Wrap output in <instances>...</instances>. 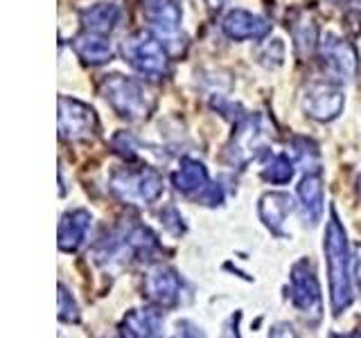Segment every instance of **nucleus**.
I'll return each mask as SVG.
<instances>
[{"mask_svg":"<svg viewBox=\"0 0 361 338\" xmlns=\"http://www.w3.org/2000/svg\"><path fill=\"white\" fill-rule=\"evenodd\" d=\"M321 59H323L325 70L332 73L338 82H350V79H355L359 73V54L355 50V45L345 39L334 37V34L323 39Z\"/></svg>","mask_w":361,"mask_h":338,"instance_id":"nucleus-11","label":"nucleus"},{"mask_svg":"<svg viewBox=\"0 0 361 338\" xmlns=\"http://www.w3.org/2000/svg\"><path fill=\"white\" fill-rule=\"evenodd\" d=\"M59 320L61 323H79V307L73 300V293H68L63 284H59Z\"/></svg>","mask_w":361,"mask_h":338,"instance_id":"nucleus-24","label":"nucleus"},{"mask_svg":"<svg viewBox=\"0 0 361 338\" xmlns=\"http://www.w3.org/2000/svg\"><path fill=\"white\" fill-rule=\"evenodd\" d=\"M90 223H93V217L84 208H77L63 214L59 221V234H56V242H59V248L63 253H77L86 244Z\"/></svg>","mask_w":361,"mask_h":338,"instance_id":"nucleus-15","label":"nucleus"},{"mask_svg":"<svg viewBox=\"0 0 361 338\" xmlns=\"http://www.w3.org/2000/svg\"><path fill=\"white\" fill-rule=\"evenodd\" d=\"M172 183L174 187L180 192V194H185L190 199L199 201V196L210 187V176H208V169L203 163H199L197 158H180L178 163V169L172 174Z\"/></svg>","mask_w":361,"mask_h":338,"instance_id":"nucleus-16","label":"nucleus"},{"mask_svg":"<svg viewBox=\"0 0 361 338\" xmlns=\"http://www.w3.org/2000/svg\"><path fill=\"white\" fill-rule=\"evenodd\" d=\"M120 334L131 338H152L163 334V315L156 309H133L120 323Z\"/></svg>","mask_w":361,"mask_h":338,"instance_id":"nucleus-19","label":"nucleus"},{"mask_svg":"<svg viewBox=\"0 0 361 338\" xmlns=\"http://www.w3.org/2000/svg\"><path fill=\"white\" fill-rule=\"evenodd\" d=\"M99 131L95 111L73 97H59V138L63 142L93 140Z\"/></svg>","mask_w":361,"mask_h":338,"instance_id":"nucleus-8","label":"nucleus"},{"mask_svg":"<svg viewBox=\"0 0 361 338\" xmlns=\"http://www.w3.org/2000/svg\"><path fill=\"white\" fill-rule=\"evenodd\" d=\"M122 11L118 5L113 3H97V5H90L88 9L82 11V23H84V30L88 32H97V34H109L118 27Z\"/></svg>","mask_w":361,"mask_h":338,"instance_id":"nucleus-21","label":"nucleus"},{"mask_svg":"<svg viewBox=\"0 0 361 338\" xmlns=\"http://www.w3.org/2000/svg\"><path fill=\"white\" fill-rule=\"evenodd\" d=\"M327 275H330V302L332 311L338 315L353 304V273H350V246L345 228L338 221L336 212L332 210V217L325 225V239H323Z\"/></svg>","mask_w":361,"mask_h":338,"instance_id":"nucleus-2","label":"nucleus"},{"mask_svg":"<svg viewBox=\"0 0 361 338\" xmlns=\"http://www.w3.org/2000/svg\"><path fill=\"white\" fill-rule=\"evenodd\" d=\"M180 291H183V280L172 266L156 264L147 270L142 282L145 298L154 302L161 309H172L180 302Z\"/></svg>","mask_w":361,"mask_h":338,"instance_id":"nucleus-10","label":"nucleus"},{"mask_svg":"<svg viewBox=\"0 0 361 338\" xmlns=\"http://www.w3.org/2000/svg\"><path fill=\"white\" fill-rule=\"evenodd\" d=\"M293 199L285 192H267V194L259 199V206H257V214L262 223L267 228L282 237L285 234V223L289 219V214L293 212Z\"/></svg>","mask_w":361,"mask_h":338,"instance_id":"nucleus-17","label":"nucleus"},{"mask_svg":"<svg viewBox=\"0 0 361 338\" xmlns=\"http://www.w3.org/2000/svg\"><path fill=\"white\" fill-rule=\"evenodd\" d=\"M298 199L302 208V219L305 223L316 225L323 217V178L321 172H307L302 176L298 185Z\"/></svg>","mask_w":361,"mask_h":338,"instance_id":"nucleus-18","label":"nucleus"},{"mask_svg":"<svg viewBox=\"0 0 361 338\" xmlns=\"http://www.w3.org/2000/svg\"><path fill=\"white\" fill-rule=\"evenodd\" d=\"M109 189L118 201L127 206L145 208L152 206L163 194V176L154 167L118 169L109 178Z\"/></svg>","mask_w":361,"mask_h":338,"instance_id":"nucleus-4","label":"nucleus"},{"mask_svg":"<svg viewBox=\"0 0 361 338\" xmlns=\"http://www.w3.org/2000/svg\"><path fill=\"white\" fill-rule=\"evenodd\" d=\"M289 298L305 323L316 327L323 318V298L310 259H298L289 273Z\"/></svg>","mask_w":361,"mask_h":338,"instance_id":"nucleus-5","label":"nucleus"},{"mask_svg":"<svg viewBox=\"0 0 361 338\" xmlns=\"http://www.w3.org/2000/svg\"><path fill=\"white\" fill-rule=\"evenodd\" d=\"M296 163L291 161L289 154H278L274 156L271 161L267 163V167L262 169V178L267 183H274V185H285L293 178V167Z\"/></svg>","mask_w":361,"mask_h":338,"instance_id":"nucleus-23","label":"nucleus"},{"mask_svg":"<svg viewBox=\"0 0 361 338\" xmlns=\"http://www.w3.org/2000/svg\"><path fill=\"white\" fill-rule=\"evenodd\" d=\"M124 61L147 77H165L169 73V56L163 41L152 32H135L122 45Z\"/></svg>","mask_w":361,"mask_h":338,"instance_id":"nucleus-6","label":"nucleus"},{"mask_svg":"<svg viewBox=\"0 0 361 338\" xmlns=\"http://www.w3.org/2000/svg\"><path fill=\"white\" fill-rule=\"evenodd\" d=\"M267 151V129L262 127V120L257 115L240 118L233 133V140L226 149L228 163L233 167H246L251 161L259 158Z\"/></svg>","mask_w":361,"mask_h":338,"instance_id":"nucleus-7","label":"nucleus"},{"mask_svg":"<svg viewBox=\"0 0 361 338\" xmlns=\"http://www.w3.org/2000/svg\"><path fill=\"white\" fill-rule=\"evenodd\" d=\"M156 234L140 223H120L93 248V257L104 268H124L135 259H147L158 251Z\"/></svg>","mask_w":361,"mask_h":338,"instance_id":"nucleus-1","label":"nucleus"},{"mask_svg":"<svg viewBox=\"0 0 361 338\" xmlns=\"http://www.w3.org/2000/svg\"><path fill=\"white\" fill-rule=\"evenodd\" d=\"M102 95L120 118L129 122H140L149 118L156 106L154 90L140 79L124 75H106L102 79Z\"/></svg>","mask_w":361,"mask_h":338,"instance_id":"nucleus-3","label":"nucleus"},{"mask_svg":"<svg viewBox=\"0 0 361 338\" xmlns=\"http://www.w3.org/2000/svg\"><path fill=\"white\" fill-rule=\"evenodd\" d=\"M345 95L336 82H314L305 88L302 108L316 122H332L341 115Z\"/></svg>","mask_w":361,"mask_h":338,"instance_id":"nucleus-9","label":"nucleus"},{"mask_svg":"<svg viewBox=\"0 0 361 338\" xmlns=\"http://www.w3.org/2000/svg\"><path fill=\"white\" fill-rule=\"evenodd\" d=\"M142 16L156 37L169 43L178 37L183 9L178 0H142Z\"/></svg>","mask_w":361,"mask_h":338,"instance_id":"nucleus-12","label":"nucleus"},{"mask_svg":"<svg viewBox=\"0 0 361 338\" xmlns=\"http://www.w3.org/2000/svg\"><path fill=\"white\" fill-rule=\"evenodd\" d=\"M75 52H77L79 59H82L84 63H90V65L109 63L113 59V54H116L111 41L106 39V34L88 32V30H84L75 39Z\"/></svg>","mask_w":361,"mask_h":338,"instance_id":"nucleus-20","label":"nucleus"},{"mask_svg":"<svg viewBox=\"0 0 361 338\" xmlns=\"http://www.w3.org/2000/svg\"><path fill=\"white\" fill-rule=\"evenodd\" d=\"M287 27L291 32L293 39V48L300 59H310V56L321 48V30L319 23H316L314 11L310 9H293Z\"/></svg>","mask_w":361,"mask_h":338,"instance_id":"nucleus-13","label":"nucleus"},{"mask_svg":"<svg viewBox=\"0 0 361 338\" xmlns=\"http://www.w3.org/2000/svg\"><path fill=\"white\" fill-rule=\"evenodd\" d=\"M355 275H357V287L361 289V246L357 248V264H355Z\"/></svg>","mask_w":361,"mask_h":338,"instance_id":"nucleus-26","label":"nucleus"},{"mask_svg":"<svg viewBox=\"0 0 361 338\" xmlns=\"http://www.w3.org/2000/svg\"><path fill=\"white\" fill-rule=\"evenodd\" d=\"M221 30L233 41H259L271 32V23L246 9H231L221 20Z\"/></svg>","mask_w":361,"mask_h":338,"instance_id":"nucleus-14","label":"nucleus"},{"mask_svg":"<svg viewBox=\"0 0 361 338\" xmlns=\"http://www.w3.org/2000/svg\"><path fill=\"white\" fill-rule=\"evenodd\" d=\"M161 223L165 225L169 232H174V234H183V230H185L183 217H180L176 208H165L161 212Z\"/></svg>","mask_w":361,"mask_h":338,"instance_id":"nucleus-25","label":"nucleus"},{"mask_svg":"<svg viewBox=\"0 0 361 338\" xmlns=\"http://www.w3.org/2000/svg\"><path fill=\"white\" fill-rule=\"evenodd\" d=\"M359 196H361V178H359Z\"/></svg>","mask_w":361,"mask_h":338,"instance_id":"nucleus-27","label":"nucleus"},{"mask_svg":"<svg viewBox=\"0 0 361 338\" xmlns=\"http://www.w3.org/2000/svg\"><path fill=\"white\" fill-rule=\"evenodd\" d=\"M289 154L291 161L296 165H302V169L307 172H319V163H321V151L312 140L307 138H293L289 142Z\"/></svg>","mask_w":361,"mask_h":338,"instance_id":"nucleus-22","label":"nucleus"}]
</instances>
